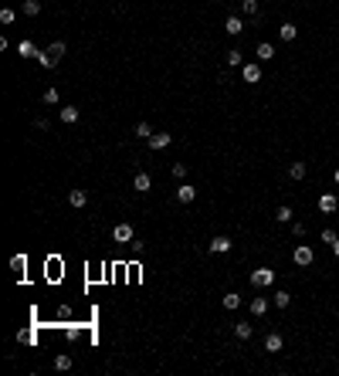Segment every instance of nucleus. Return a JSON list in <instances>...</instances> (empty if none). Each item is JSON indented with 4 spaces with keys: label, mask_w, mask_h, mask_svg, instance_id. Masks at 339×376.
<instances>
[{
    "label": "nucleus",
    "mask_w": 339,
    "mask_h": 376,
    "mask_svg": "<svg viewBox=\"0 0 339 376\" xmlns=\"http://www.w3.org/2000/svg\"><path fill=\"white\" fill-rule=\"evenodd\" d=\"M65 58V41H55L51 48H45V51H37V61L45 65V68H55L58 61Z\"/></svg>",
    "instance_id": "1"
},
{
    "label": "nucleus",
    "mask_w": 339,
    "mask_h": 376,
    "mask_svg": "<svg viewBox=\"0 0 339 376\" xmlns=\"http://www.w3.org/2000/svg\"><path fill=\"white\" fill-rule=\"evenodd\" d=\"M248 281H251V288H268V285H275V271L271 268H255L248 274Z\"/></svg>",
    "instance_id": "2"
},
{
    "label": "nucleus",
    "mask_w": 339,
    "mask_h": 376,
    "mask_svg": "<svg viewBox=\"0 0 339 376\" xmlns=\"http://www.w3.org/2000/svg\"><path fill=\"white\" fill-rule=\"evenodd\" d=\"M292 261L299 264V268H309V264L316 261V251L309 248V244H295V248H292Z\"/></svg>",
    "instance_id": "3"
},
{
    "label": "nucleus",
    "mask_w": 339,
    "mask_h": 376,
    "mask_svg": "<svg viewBox=\"0 0 339 376\" xmlns=\"http://www.w3.org/2000/svg\"><path fill=\"white\" fill-rule=\"evenodd\" d=\"M319 210H322V214H336V210H339V197L332 194V190L319 194Z\"/></svg>",
    "instance_id": "4"
},
{
    "label": "nucleus",
    "mask_w": 339,
    "mask_h": 376,
    "mask_svg": "<svg viewBox=\"0 0 339 376\" xmlns=\"http://www.w3.org/2000/svg\"><path fill=\"white\" fill-rule=\"evenodd\" d=\"M133 238H136L133 224H115V227H112V241H115V244H129Z\"/></svg>",
    "instance_id": "5"
},
{
    "label": "nucleus",
    "mask_w": 339,
    "mask_h": 376,
    "mask_svg": "<svg viewBox=\"0 0 339 376\" xmlns=\"http://www.w3.org/2000/svg\"><path fill=\"white\" fill-rule=\"evenodd\" d=\"M241 78L248 81V85H258V81H261V61H255V65H241Z\"/></svg>",
    "instance_id": "6"
},
{
    "label": "nucleus",
    "mask_w": 339,
    "mask_h": 376,
    "mask_svg": "<svg viewBox=\"0 0 339 376\" xmlns=\"http://www.w3.org/2000/svg\"><path fill=\"white\" fill-rule=\"evenodd\" d=\"M231 248H234V241L227 238V234H217V238H210V254H227Z\"/></svg>",
    "instance_id": "7"
},
{
    "label": "nucleus",
    "mask_w": 339,
    "mask_h": 376,
    "mask_svg": "<svg viewBox=\"0 0 339 376\" xmlns=\"http://www.w3.org/2000/svg\"><path fill=\"white\" fill-rule=\"evenodd\" d=\"M173 197H177V204H193V200H197V186H190V183H180Z\"/></svg>",
    "instance_id": "8"
},
{
    "label": "nucleus",
    "mask_w": 339,
    "mask_h": 376,
    "mask_svg": "<svg viewBox=\"0 0 339 376\" xmlns=\"http://www.w3.org/2000/svg\"><path fill=\"white\" fill-rule=\"evenodd\" d=\"M255 58H258L261 65H268L271 58H275V44H268V41H258V48H255Z\"/></svg>",
    "instance_id": "9"
},
{
    "label": "nucleus",
    "mask_w": 339,
    "mask_h": 376,
    "mask_svg": "<svg viewBox=\"0 0 339 376\" xmlns=\"http://www.w3.org/2000/svg\"><path fill=\"white\" fill-rule=\"evenodd\" d=\"M133 190H136V194H149V190H153L149 173H136V176H133Z\"/></svg>",
    "instance_id": "10"
},
{
    "label": "nucleus",
    "mask_w": 339,
    "mask_h": 376,
    "mask_svg": "<svg viewBox=\"0 0 339 376\" xmlns=\"http://www.w3.org/2000/svg\"><path fill=\"white\" fill-rule=\"evenodd\" d=\"M268 305H271V298H251L248 302V308H251V315H255V319H261V315H265V312H268Z\"/></svg>",
    "instance_id": "11"
},
{
    "label": "nucleus",
    "mask_w": 339,
    "mask_h": 376,
    "mask_svg": "<svg viewBox=\"0 0 339 376\" xmlns=\"http://www.w3.org/2000/svg\"><path fill=\"white\" fill-rule=\"evenodd\" d=\"M169 143H173L169 132H153V136H149V149H153V153H156V149H166Z\"/></svg>",
    "instance_id": "12"
},
{
    "label": "nucleus",
    "mask_w": 339,
    "mask_h": 376,
    "mask_svg": "<svg viewBox=\"0 0 339 376\" xmlns=\"http://www.w3.org/2000/svg\"><path fill=\"white\" fill-rule=\"evenodd\" d=\"M282 346H285V339L278 332H268V336H265V353H282Z\"/></svg>",
    "instance_id": "13"
},
{
    "label": "nucleus",
    "mask_w": 339,
    "mask_h": 376,
    "mask_svg": "<svg viewBox=\"0 0 339 376\" xmlns=\"http://www.w3.org/2000/svg\"><path fill=\"white\" fill-rule=\"evenodd\" d=\"M224 31H227V34H231V37H237V34H241V31H244V21H241L237 14H231V17H227V21H224Z\"/></svg>",
    "instance_id": "14"
},
{
    "label": "nucleus",
    "mask_w": 339,
    "mask_h": 376,
    "mask_svg": "<svg viewBox=\"0 0 339 376\" xmlns=\"http://www.w3.org/2000/svg\"><path fill=\"white\" fill-rule=\"evenodd\" d=\"M278 37H282L285 44H292L295 37H299V27H295V24H292V21H285V24H282V27H278Z\"/></svg>",
    "instance_id": "15"
},
{
    "label": "nucleus",
    "mask_w": 339,
    "mask_h": 376,
    "mask_svg": "<svg viewBox=\"0 0 339 376\" xmlns=\"http://www.w3.org/2000/svg\"><path fill=\"white\" fill-rule=\"evenodd\" d=\"M21 14L24 17H37L41 14V0H21Z\"/></svg>",
    "instance_id": "16"
},
{
    "label": "nucleus",
    "mask_w": 339,
    "mask_h": 376,
    "mask_svg": "<svg viewBox=\"0 0 339 376\" xmlns=\"http://www.w3.org/2000/svg\"><path fill=\"white\" fill-rule=\"evenodd\" d=\"M68 204L75 207V210H81V207L89 204V194H85V190H71V194H68Z\"/></svg>",
    "instance_id": "17"
},
{
    "label": "nucleus",
    "mask_w": 339,
    "mask_h": 376,
    "mask_svg": "<svg viewBox=\"0 0 339 376\" xmlns=\"http://www.w3.org/2000/svg\"><path fill=\"white\" fill-rule=\"evenodd\" d=\"M234 336H237L241 342H248L251 336H255V325H251V322H237V325H234Z\"/></svg>",
    "instance_id": "18"
},
{
    "label": "nucleus",
    "mask_w": 339,
    "mask_h": 376,
    "mask_svg": "<svg viewBox=\"0 0 339 376\" xmlns=\"http://www.w3.org/2000/svg\"><path fill=\"white\" fill-rule=\"evenodd\" d=\"M58 115H61V122H65V125H75V122H78V109H75V105H65V109H61V112H58Z\"/></svg>",
    "instance_id": "19"
},
{
    "label": "nucleus",
    "mask_w": 339,
    "mask_h": 376,
    "mask_svg": "<svg viewBox=\"0 0 339 376\" xmlns=\"http://www.w3.org/2000/svg\"><path fill=\"white\" fill-rule=\"evenodd\" d=\"M241 302H244V298L237 295V292H227V295L221 298V305H224L227 312H234V308H241Z\"/></svg>",
    "instance_id": "20"
},
{
    "label": "nucleus",
    "mask_w": 339,
    "mask_h": 376,
    "mask_svg": "<svg viewBox=\"0 0 339 376\" xmlns=\"http://www.w3.org/2000/svg\"><path fill=\"white\" fill-rule=\"evenodd\" d=\"M224 61H227V68H241V65H244V55H241L237 48H231V51L224 55Z\"/></svg>",
    "instance_id": "21"
},
{
    "label": "nucleus",
    "mask_w": 339,
    "mask_h": 376,
    "mask_svg": "<svg viewBox=\"0 0 339 376\" xmlns=\"http://www.w3.org/2000/svg\"><path fill=\"white\" fill-rule=\"evenodd\" d=\"M271 305H278V308H288V305H292V295H288L285 288H278V292L271 295Z\"/></svg>",
    "instance_id": "22"
},
{
    "label": "nucleus",
    "mask_w": 339,
    "mask_h": 376,
    "mask_svg": "<svg viewBox=\"0 0 339 376\" xmlns=\"http://www.w3.org/2000/svg\"><path fill=\"white\" fill-rule=\"evenodd\" d=\"M288 176H292L295 183L305 180V176H309V166H305V163H292V166H288Z\"/></svg>",
    "instance_id": "23"
},
{
    "label": "nucleus",
    "mask_w": 339,
    "mask_h": 376,
    "mask_svg": "<svg viewBox=\"0 0 339 376\" xmlns=\"http://www.w3.org/2000/svg\"><path fill=\"white\" fill-rule=\"evenodd\" d=\"M17 55H21V58H37V48H34V41H27V37H24L21 44H17Z\"/></svg>",
    "instance_id": "24"
},
{
    "label": "nucleus",
    "mask_w": 339,
    "mask_h": 376,
    "mask_svg": "<svg viewBox=\"0 0 339 376\" xmlns=\"http://www.w3.org/2000/svg\"><path fill=\"white\" fill-rule=\"evenodd\" d=\"M292 207H288V204H282V207H278V210H275V220H278V224H292Z\"/></svg>",
    "instance_id": "25"
},
{
    "label": "nucleus",
    "mask_w": 339,
    "mask_h": 376,
    "mask_svg": "<svg viewBox=\"0 0 339 376\" xmlns=\"http://www.w3.org/2000/svg\"><path fill=\"white\" fill-rule=\"evenodd\" d=\"M133 136H136V139H146V143H149V136H153V125H149V122H136Z\"/></svg>",
    "instance_id": "26"
},
{
    "label": "nucleus",
    "mask_w": 339,
    "mask_h": 376,
    "mask_svg": "<svg viewBox=\"0 0 339 376\" xmlns=\"http://www.w3.org/2000/svg\"><path fill=\"white\" fill-rule=\"evenodd\" d=\"M71 366H75V359H71V356H55V369H61V373H65V369H71Z\"/></svg>",
    "instance_id": "27"
},
{
    "label": "nucleus",
    "mask_w": 339,
    "mask_h": 376,
    "mask_svg": "<svg viewBox=\"0 0 339 376\" xmlns=\"http://www.w3.org/2000/svg\"><path fill=\"white\" fill-rule=\"evenodd\" d=\"M41 102H45V105H58V102H61V95H58V88H45V95H41Z\"/></svg>",
    "instance_id": "28"
},
{
    "label": "nucleus",
    "mask_w": 339,
    "mask_h": 376,
    "mask_svg": "<svg viewBox=\"0 0 339 376\" xmlns=\"http://www.w3.org/2000/svg\"><path fill=\"white\" fill-rule=\"evenodd\" d=\"M11 268H14L17 274H24V268H27V258H24V254H14V258H11Z\"/></svg>",
    "instance_id": "29"
},
{
    "label": "nucleus",
    "mask_w": 339,
    "mask_h": 376,
    "mask_svg": "<svg viewBox=\"0 0 339 376\" xmlns=\"http://www.w3.org/2000/svg\"><path fill=\"white\" fill-rule=\"evenodd\" d=\"M241 11L248 14V17H255L258 14V0H241Z\"/></svg>",
    "instance_id": "30"
},
{
    "label": "nucleus",
    "mask_w": 339,
    "mask_h": 376,
    "mask_svg": "<svg viewBox=\"0 0 339 376\" xmlns=\"http://www.w3.org/2000/svg\"><path fill=\"white\" fill-rule=\"evenodd\" d=\"M169 173H173L177 180H183V176H187V163H173V166H169Z\"/></svg>",
    "instance_id": "31"
},
{
    "label": "nucleus",
    "mask_w": 339,
    "mask_h": 376,
    "mask_svg": "<svg viewBox=\"0 0 339 376\" xmlns=\"http://www.w3.org/2000/svg\"><path fill=\"white\" fill-rule=\"evenodd\" d=\"M129 248H133V254H146V241L133 238V241H129Z\"/></svg>",
    "instance_id": "32"
},
{
    "label": "nucleus",
    "mask_w": 339,
    "mask_h": 376,
    "mask_svg": "<svg viewBox=\"0 0 339 376\" xmlns=\"http://www.w3.org/2000/svg\"><path fill=\"white\" fill-rule=\"evenodd\" d=\"M14 17H17V14H14L11 7H0V24H14Z\"/></svg>",
    "instance_id": "33"
},
{
    "label": "nucleus",
    "mask_w": 339,
    "mask_h": 376,
    "mask_svg": "<svg viewBox=\"0 0 339 376\" xmlns=\"http://www.w3.org/2000/svg\"><path fill=\"white\" fill-rule=\"evenodd\" d=\"M319 241H322V244H336V230H332V227H326L322 234H319Z\"/></svg>",
    "instance_id": "34"
},
{
    "label": "nucleus",
    "mask_w": 339,
    "mask_h": 376,
    "mask_svg": "<svg viewBox=\"0 0 339 376\" xmlns=\"http://www.w3.org/2000/svg\"><path fill=\"white\" fill-rule=\"evenodd\" d=\"M292 234H295V238H305V224H302V220H292Z\"/></svg>",
    "instance_id": "35"
},
{
    "label": "nucleus",
    "mask_w": 339,
    "mask_h": 376,
    "mask_svg": "<svg viewBox=\"0 0 339 376\" xmlns=\"http://www.w3.org/2000/svg\"><path fill=\"white\" fill-rule=\"evenodd\" d=\"M332 254H336V258H339V238H336V244H332Z\"/></svg>",
    "instance_id": "36"
},
{
    "label": "nucleus",
    "mask_w": 339,
    "mask_h": 376,
    "mask_svg": "<svg viewBox=\"0 0 339 376\" xmlns=\"http://www.w3.org/2000/svg\"><path fill=\"white\" fill-rule=\"evenodd\" d=\"M332 180H336V183H339V170H336V173H332Z\"/></svg>",
    "instance_id": "37"
}]
</instances>
